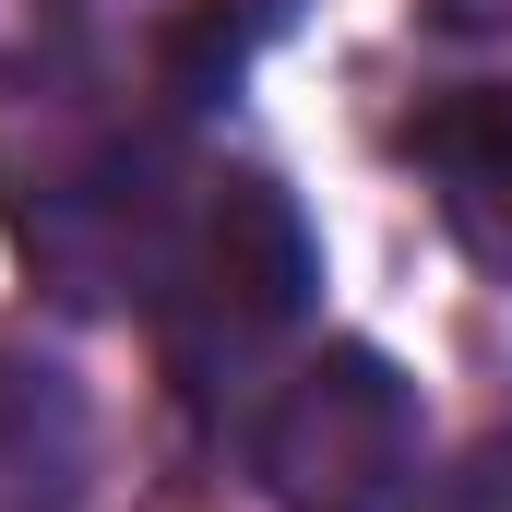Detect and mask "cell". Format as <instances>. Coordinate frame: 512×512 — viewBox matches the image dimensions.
I'll list each match as a JSON object with an SVG mask.
<instances>
[{
	"mask_svg": "<svg viewBox=\"0 0 512 512\" xmlns=\"http://www.w3.org/2000/svg\"><path fill=\"white\" fill-rule=\"evenodd\" d=\"M322 251H310V215L262 179H191V203L167 215V251H155V322H167V358L191 370V393H215V370H251L262 346L310 310Z\"/></svg>",
	"mask_w": 512,
	"mask_h": 512,
	"instance_id": "6da1fadb",
	"label": "cell"
},
{
	"mask_svg": "<svg viewBox=\"0 0 512 512\" xmlns=\"http://www.w3.org/2000/svg\"><path fill=\"white\" fill-rule=\"evenodd\" d=\"M417 512H512V441H477L453 477H429Z\"/></svg>",
	"mask_w": 512,
	"mask_h": 512,
	"instance_id": "277c9868",
	"label": "cell"
},
{
	"mask_svg": "<svg viewBox=\"0 0 512 512\" xmlns=\"http://www.w3.org/2000/svg\"><path fill=\"white\" fill-rule=\"evenodd\" d=\"M417 179L441 203V227L465 239V262L512 274V84H465L417 120Z\"/></svg>",
	"mask_w": 512,
	"mask_h": 512,
	"instance_id": "3957f363",
	"label": "cell"
},
{
	"mask_svg": "<svg viewBox=\"0 0 512 512\" xmlns=\"http://www.w3.org/2000/svg\"><path fill=\"white\" fill-rule=\"evenodd\" d=\"M251 477L274 489V512H417V489H429L417 382L382 346L298 358L251 417Z\"/></svg>",
	"mask_w": 512,
	"mask_h": 512,
	"instance_id": "7a4b0ae2",
	"label": "cell"
}]
</instances>
